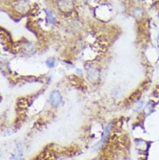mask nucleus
I'll list each match as a JSON object with an SVG mask.
<instances>
[{"label": "nucleus", "mask_w": 159, "mask_h": 160, "mask_svg": "<svg viewBox=\"0 0 159 160\" xmlns=\"http://www.w3.org/2000/svg\"><path fill=\"white\" fill-rule=\"evenodd\" d=\"M51 104L53 105H58L61 103V96L58 91H53L52 94L51 95Z\"/></svg>", "instance_id": "1"}, {"label": "nucleus", "mask_w": 159, "mask_h": 160, "mask_svg": "<svg viewBox=\"0 0 159 160\" xmlns=\"http://www.w3.org/2000/svg\"><path fill=\"white\" fill-rule=\"evenodd\" d=\"M22 157H23V151H22V148H20V147L18 146V147L16 149L14 159L15 160H22Z\"/></svg>", "instance_id": "2"}]
</instances>
